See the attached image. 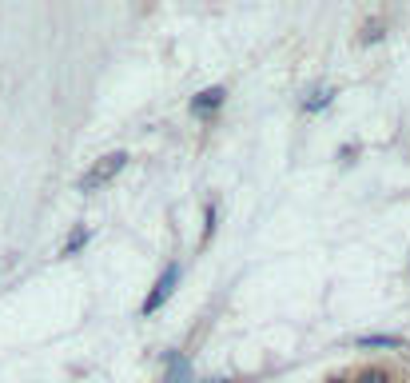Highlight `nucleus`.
Listing matches in <instances>:
<instances>
[{
  "instance_id": "4",
  "label": "nucleus",
  "mask_w": 410,
  "mask_h": 383,
  "mask_svg": "<svg viewBox=\"0 0 410 383\" xmlns=\"http://www.w3.org/2000/svg\"><path fill=\"white\" fill-rule=\"evenodd\" d=\"M92 240V228H84V224H76V228H72V236H68V240H64V252L60 256H76V252H80V248H84V243H88Z\"/></svg>"
},
{
  "instance_id": "1",
  "label": "nucleus",
  "mask_w": 410,
  "mask_h": 383,
  "mask_svg": "<svg viewBox=\"0 0 410 383\" xmlns=\"http://www.w3.org/2000/svg\"><path fill=\"white\" fill-rule=\"evenodd\" d=\"M124 168H128V152H108V156H100V160L92 164L80 180H76V188H80V192H100L104 184H112Z\"/></svg>"
},
{
  "instance_id": "6",
  "label": "nucleus",
  "mask_w": 410,
  "mask_h": 383,
  "mask_svg": "<svg viewBox=\"0 0 410 383\" xmlns=\"http://www.w3.org/2000/svg\"><path fill=\"white\" fill-rule=\"evenodd\" d=\"M215 224H220V208H215V204H207V208H203V236H200L203 248H207L211 236H215Z\"/></svg>"
},
{
  "instance_id": "12",
  "label": "nucleus",
  "mask_w": 410,
  "mask_h": 383,
  "mask_svg": "<svg viewBox=\"0 0 410 383\" xmlns=\"http://www.w3.org/2000/svg\"><path fill=\"white\" fill-rule=\"evenodd\" d=\"M215 383H235V379H215Z\"/></svg>"
},
{
  "instance_id": "11",
  "label": "nucleus",
  "mask_w": 410,
  "mask_h": 383,
  "mask_svg": "<svg viewBox=\"0 0 410 383\" xmlns=\"http://www.w3.org/2000/svg\"><path fill=\"white\" fill-rule=\"evenodd\" d=\"M330 383H350V379H347V375H335V379H330Z\"/></svg>"
},
{
  "instance_id": "2",
  "label": "nucleus",
  "mask_w": 410,
  "mask_h": 383,
  "mask_svg": "<svg viewBox=\"0 0 410 383\" xmlns=\"http://www.w3.org/2000/svg\"><path fill=\"white\" fill-rule=\"evenodd\" d=\"M180 276H183V268H180V263H168V268L160 272V280L151 283L148 300L140 303V315H156V312H160L163 303H168L171 295H176V288H180Z\"/></svg>"
},
{
  "instance_id": "7",
  "label": "nucleus",
  "mask_w": 410,
  "mask_h": 383,
  "mask_svg": "<svg viewBox=\"0 0 410 383\" xmlns=\"http://www.w3.org/2000/svg\"><path fill=\"white\" fill-rule=\"evenodd\" d=\"M330 100H335V88H319L311 100H303V108H307V112H323V108H330Z\"/></svg>"
},
{
  "instance_id": "9",
  "label": "nucleus",
  "mask_w": 410,
  "mask_h": 383,
  "mask_svg": "<svg viewBox=\"0 0 410 383\" xmlns=\"http://www.w3.org/2000/svg\"><path fill=\"white\" fill-rule=\"evenodd\" d=\"M355 383H390V372L387 367H367V372H359Z\"/></svg>"
},
{
  "instance_id": "10",
  "label": "nucleus",
  "mask_w": 410,
  "mask_h": 383,
  "mask_svg": "<svg viewBox=\"0 0 410 383\" xmlns=\"http://www.w3.org/2000/svg\"><path fill=\"white\" fill-rule=\"evenodd\" d=\"M382 28H387L382 21H370L367 28H362V41H367V44H370V41H382Z\"/></svg>"
},
{
  "instance_id": "3",
  "label": "nucleus",
  "mask_w": 410,
  "mask_h": 383,
  "mask_svg": "<svg viewBox=\"0 0 410 383\" xmlns=\"http://www.w3.org/2000/svg\"><path fill=\"white\" fill-rule=\"evenodd\" d=\"M223 100H227V88H223V84H211V88H203V92H195V96H191V112H195V116L220 112Z\"/></svg>"
},
{
  "instance_id": "8",
  "label": "nucleus",
  "mask_w": 410,
  "mask_h": 383,
  "mask_svg": "<svg viewBox=\"0 0 410 383\" xmlns=\"http://www.w3.org/2000/svg\"><path fill=\"white\" fill-rule=\"evenodd\" d=\"M168 383H188V360H183V355H171V372H168Z\"/></svg>"
},
{
  "instance_id": "5",
  "label": "nucleus",
  "mask_w": 410,
  "mask_h": 383,
  "mask_svg": "<svg viewBox=\"0 0 410 383\" xmlns=\"http://www.w3.org/2000/svg\"><path fill=\"white\" fill-rule=\"evenodd\" d=\"M359 347H406L402 343V335H359Z\"/></svg>"
}]
</instances>
